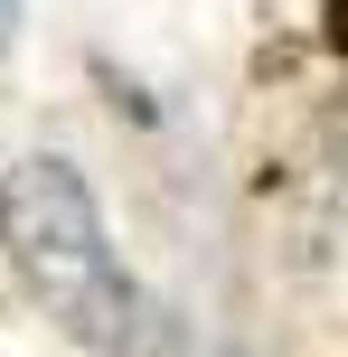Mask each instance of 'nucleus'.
Returning <instances> with one entry per match:
<instances>
[{"label":"nucleus","instance_id":"1","mask_svg":"<svg viewBox=\"0 0 348 357\" xmlns=\"http://www.w3.org/2000/svg\"><path fill=\"white\" fill-rule=\"evenodd\" d=\"M0 245H10V273L75 339H94L113 357H169V320L113 273L94 197H85V178L66 160H19L10 169V188H0Z\"/></svg>","mask_w":348,"mask_h":357},{"label":"nucleus","instance_id":"2","mask_svg":"<svg viewBox=\"0 0 348 357\" xmlns=\"http://www.w3.org/2000/svg\"><path fill=\"white\" fill-rule=\"evenodd\" d=\"M320 19H330V47L348 56V0H330V10H320Z\"/></svg>","mask_w":348,"mask_h":357},{"label":"nucleus","instance_id":"3","mask_svg":"<svg viewBox=\"0 0 348 357\" xmlns=\"http://www.w3.org/2000/svg\"><path fill=\"white\" fill-rule=\"evenodd\" d=\"M10 29H19V0H0V47H10Z\"/></svg>","mask_w":348,"mask_h":357}]
</instances>
